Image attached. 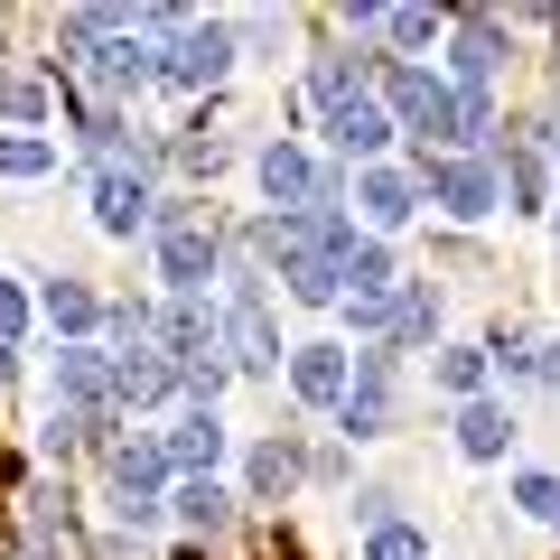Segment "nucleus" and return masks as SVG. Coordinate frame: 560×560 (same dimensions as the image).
Returning a JSON list of instances; mask_svg holds the SVG:
<instances>
[{"mask_svg": "<svg viewBox=\"0 0 560 560\" xmlns=\"http://www.w3.org/2000/svg\"><path fill=\"white\" fill-rule=\"evenodd\" d=\"M374 103L393 113V131H411V140H420V160L458 150V84H448L440 66L383 57V75H374Z\"/></svg>", "mask_w": 560, "mask_h": 560, "instance_id": "1", "label": "nucleus"}, {"mask_svg": "<svg viewBox=\"0 0 560 560\" xmlns=\"http://www.w3.org/2000/svg\"><path fill=\"white\" fill-rule=\"evenodd\" d=\"M253 187H261V215H318V206L346 197V178L308 150V140H290V131L253 150Z\"/></svg>", "mask_w": 560, "mask_h": 560, "instance_id": "2", "label": "nucleus"}, {"mask_svg": "<svg viewBox=\"0 0 560 560\" xmlns=\"http://www.w3.org/2000/svg\"><path fill=\"white\" fill-rule=\"evenodd\" d=\"M150 261H160V290H168V300H215L224 234H215V224H197L187 206H160V224H150Z\"/></svg>", "mask_w": 560, "mask_h": 560, "instance_id": "3", "label": "nucleus"}, {"mask_svg": "<svg viewBox=\"0 0 560 560\" xmlns=\"http://www.w3.org/2000/svg\"><path fill=\"white\" fill-rule=\"evenodd\" d=\"M66 75L84 84V103H131V94H150V84H160V47L121 20L113 38H94L75 66H66Z\"/></svg>", "mask_w": 560, "mask_h": 560, "instance_id": "4", "label": "nucleus"}, {"mask_svg": "<svg viewBox=\"0 0 560 560\" xmlns=\"http://www.w3.org/2000/svg\"><path fill=\"white\" fill-rule=\"evenodd\" d=\"M234 66H243L234 20H187L178 38H160V84H168V94H215Z\"/></svg>", "mask_w": 560, "mask_h": 560, "instance_id": "5", "label": "nucleus"}, {"mask_svg": "<svg viewBox=\"0 0 560 560\" xmlns=\"http://www.w3.org/2000/svg\"><path fill=\"white\" fill-rule=\"evenodd\" d=\"M448 57H440V75L458 84V94H495V75L514 66V38H504V20L495 10H448Z\"/></svg>", "mask_w": 560, "mask_h": 560, "instance_id": "6", "label": "nucleus"}, {"mask_svg": "<svg viewBox=\"0 0 560 560\" xmlns=\"http://www.w3.org/2000/svg\"><path fill=\"white\" fill-rule=\"evenodd\" d=\"M420 197L440 206L448 224H486L504 206V187H495V160H477V150H440V160H420Z\"/></svg>", "mask_w": 560, "mask_h": 560, "instance_id": "7", "label": "nucleus"}, {"mask_svg": "<svg viewBox=\"0 0 560 560\" xmlns=\"http://www.w3.org/2000/svg\"><path fill=\"white\" fill-rule=\"evenodd\" d=\"M393 383H401V355H393V346H355V383H346V401H337V440H346V448L393 430Z\"/></svg>", "mask_w": 560, "mask_h": 560, "instance_id": "8", "label": "nucleus"}, {"mask_svg": "<svg viewBox=\"0 0 560 560\" xmlns=\"http://www.w3.org/2000/svg\"><path fill=\"white\" fill-rule=\"evenodd\" d=\"M160 178H150V168H94V224L113 243H131V234H150V224H160Z\"/></svg>", "mask_w": 560, "mask_h": 560, "instance_id": "9", "label": "nucleus"}, {"mask_svg": "<svg viewBox=\"0 0 560 560\" xmlns=\"http://www.w3.org/2000/svg\"><path fill=\"white\" fill-rule=\"evenodd\" d=\"M355 206H364V234L383 243V234H401V224H411L430 197H420V168H393V160H374V168H355Z\"/></svg>", "mask_w": 560, "mask_h": 560, "instance_id": "10", "label": "nucleus"}, {"mask_svg": "<svg viewBox=\"0 0 560 560\" xmlns=\"http://www.w3.org/2000/svg\"><path fill=\"white\" fill-rule=\"evenodd\" d=\"M346 383H355V346H337V337L290 346V393H300L308 411H337V401H346Z\"/></svg>", "mask_w": 560, "mask_h": 560, "instance_id": "11", "label": "nucleus"}, {"mask_svg": "<svg viewBox=\"0 0 560 560\" xmlns=\"http://www.w3.org/2000/svg\"><path fill=\"white\" fill-rule=\"evenodd\" d=\"M224 448H234L224 411H178V420L160 430V458H168V477H215V467H224Z\"/></svg>", "mask_w": 560, "mask_h": 560, "instance_id": "12", "label": "nucleus"}, {"mask_svg": "<svg viewBox=\"0 0 560 560\" xmlns=\"http://www.w3.org/2000/svg\"><path fill=\"white\" fill-rule=\"evenodd\" d=\"M178 401V364L160 346H121L113 355V411H168Z\"/></svg>", "mask_w": 560, "mask_h": 560, "instance_id": "13", "label": "nucleus"}, {"mask_svg": "<svg viewBox=\"0 0 560 560\" xmlns=\"http://www.w3.org/2000/svg\"><path fill=\"white\" fill-rule=\"evenodd\" d=\"M318 131H327V150H337V160H355V168H374L383 150H393V113H383L374 94H355V103H337V113H318Z\"/></svg>", "mask_w": 560, "mask_h": 560, "instance_id": "14", "label": "nucleus"}, {"mask_svg": "<svg viewBox=\"0 0 560 560\" xmlns=\"http://www.w3.org/2000/svg\"><path fill=\"white\" fill-rule=\"evenodd\" d=\"M290 486H308V448L300 440H253L243 448V504H280Z\"/></svg>", "mask_w": 560, "mask_h": 560, "instance_id": "15", "label": "nucleus"}, {"mask_svg": "<svg viewBox=\"0 0 560 560\" xmlns=\"http://www.w3.org/2000/svg\"><path fill=\"white\" fill-rule=\"evenodd\" d=\"M374 75H383V57H308V75H300V103L308 113H337V103H355V94H374Z\"/></svg>", "mask_w": 560, "mask_h": 560, "instance_id": "16", "label": "nucleus"}, {"mask_svg": "<svg viewBox=\"0 0 560 560\" xmlns=\"http://www.w3.org/2000/svg\"><path fill=\"white\" fill-rule=\"evenodd\" d=\"M57 401L66 411H113V346H57Z\"/></svg>", "mask_w": 560, "mask_h": 560, "instance_id": "17", "label": "nucleus"}, {"mask_svg": "<svg viewBox=\"0 0 560 560\" xmlns=\"http://www.w3.org/2000/svg\"><path fill=\"white\" fill-rule=\"evenodd\" d=\"M234 486H224V477H178V486H168V523H187V533H197V541H215V533H234Z\"/></svg>", "mask_w": 560, "mask_h": 560, "instance_id": "18", "label": "nucleus"}, {"mask_svg": "<svg viewBox=\"0 0 560 560\" xmlns=\"http://www.w3.org/2000/svg\"><path fill=\"white\" fill-rule=\"evenodd\" d=\"M448 440H458V458H467V467H495L504 448H514V411H504L495 393H486V401H458Z\"/></svg>", "mask_w": 560, "mask_h": 560, "instance_id": "19", "label": "nucleus"}, {"mask_svg": "<svg viewBox=\"0 0 560 560\" xmlns=\"http://www.w3.org/2000/svg\"><path fill=\"white\" fill-rule=\"evenodd\" d=\"M271 271H280V290H290L300 308H346V271H337V253H318V243L280 253Z\"/></svg>", "mask_w": 560, "mask_h": 560, "instance_id": "20", "label": "nucleus"}, {"mask_svg": "<svg viewBox=\"0 0 560 560\" xmlns=\"http://www.w3.org/2000/svg\"><path fill=\"white\" fill-rule=\"evenodd\" d=\"M393 355H440V290L430 280H401L393 290Z\"/></svg>", "mask_w": 560, "mask_h": 560, "instance_id": "21", "label": "nucleus"}, {"mask_svg": "<svg viewBox=\"0 0 560 560\" xmlns=\"http://www.w3.org/2000/svg\"><path fill=\"white\" fill-rule=\"evenodd\" d=\"M495 187H504V215H541V206H551V160H541V140H504Z\"/></svg>", "mask_w": 560, "mask_h": 560, "instance_id": "22", "label": "nucleus"}, {"mask_svg": "<svg viewBox=\"0 0 560 560\" xmlns=\"http://www.w3.org/2000/svg\"><path fill=\"white\" fill-rule=\"evenodd\" d=\"M131 140H140V121L121 113V103H84L75 113V150L94 168H131Z\"/></svg>", "mask_w": 560, "mask_h": 560, "instance_id": "23", "label": "nucleus"}, {"mask_svg": "<svg viewBox=\"0 0 560 560\" xmlns=\"http://www.w3.org/2000/svg\"><path fill=\"white\" fill-rule=\"evenodd\" d=\"M38 318L57 327L66 346H94L103 337V300L84 290V280H47V290H38Z\"/></svg>", "mask_w": 560, "mask_h": 560, "instance_id": "24", "label": "nucleus"}, {"mask_svg": "<svg viewBox=\"0 0 560 560\" xmlns=\"http://www.w3.org/2000/svg\"><path fill=\"white\" fill-rule=\"evenodd\" d=\"M20 504H28V541H66L75 533V486L66 477H28Z\"/></svg>", "mask_w": 560, "mask_h": 560, "instance_id": "25", "label": "nucleus"}, {"mask_svg": "<svg viewBox=\"0 0 560 560\" xmlns=\"http://www.w3.org/2000/svg\"><path fill=\"white\" fill-rule=\"evenodd\" d=\"M430 383H440L448 401H486L495 364H486V346H440V355H430Z\"/></svg>", "mask_w": 560, "mask_h": 560, "instance_id": "26", "label": "nucleus"}, {"mask_svg": "<svg viewBox=\"0 0 560 560\" xmlns=\"http://www.w3.org/2000/svg\"><path fill=\"white\" fill-rule=\"evenodd\" d=\"M337 271H346V300H383V290H401V271H393V243H374V234H364L355 253L337 261Z\"/></svg>", "mask_w": 560, "mask_h": 560, "instance_id": "27", "label": "nucleus"}, {"mask_svg": "<svg viewBox=\"0 0 560 560\" xmlns=\"http://www.w3.org/2000/svg\"><path fill=\"white\" fill-rule=\"evenodd\" d=\"M121 20H131V10H103V0H84V10H66V20H57V66H75L84 47H94V38H113Z\"/></svg>", "mask_w": 560, "mask_h": 560, "instance_id": "28", "label": "nucleus"}, {"mask_svg": "<svg viewBox=\"0 0 560 560\" xmlns=\"http://www.w3.org/2000/svg\"><path fill=\"white\" fill-rule=\"evenodd\" d=\"M0 178H57V140L47 131H0Z\"/></svg>", "mask_w": 560, "mask_h": 560, "instance_id": "29", "label": "nucleus"}, {"mask_svg": "<svg viewBox=\"0 0 560 560\" xmlns=\"http://www.w3.org/2000/svg\"><path fill=\"white\" fill-rule=\"evenodd\" d=\"M47 113H57V94H47L38 75H0V121H10V131H38Z\"/></svg>", "mask_w": 560, "mask_h": 560, "instance_id": "30", "label": "nucleus"}, {"mask_svg": "<svg viewBox=\"0 0 560 560\" xmlns=\"http://www.w3.org/2000/svg\"><path fill=\"white\" fill-rule=\"evenodd\" d=\"M168 160H178V168H197V178H215V168H224V140H215V121H178V131H168Z\"/></svg>", "mask_w": 560, "mask_h": 560, "instance_id": "31", "label": "nucleus"}, {"mask_svg": "<svg viewBox=\"0 0 560 560\" xmlns=\"http://www.w3.org/2000/svg\"><path fill=\"white\" fill-rule=\"evenodd\" d=\"M364 560H430V533L401 523V514H383V523H364Z\"/></svg>", "mask_w": 560, "mask_h": 560, "instance_id": "32", "label": "nucleus"}, {"mask_svg": "<svg viewBox=\"0 0 560 560\" xmlns=\"http://www.w3.org/2000/svg\"><path fill=\"white\" fill-rule=\"evenodd\" d=\"M514 504L541 523V533H560V477H551V467H523V477H514Z\"/></svg>", "mask_w": 560, "mask_h": 560, "instance_id": "33", "label": "nucleus"}, {"mask_svg": "<svg viewBox=\"0 0 560 560\" xmlns=\"http://www.w3.org/2000/svg\"><path fill=\"white\" fill-rule=\"evenodd\" d=\"M486 364H495L504 383H533V327H495V337H486Z\"/></svg>", "mask_w": 560, "mask_h": 560, "instance_id": "34", "label": "nucleus"}, {"mask_svg": "<svg viewBox=\"0 0 560 560\" xmlns=\"http://www.w3.org/2000/svg\"><path fill=\"white\" fill-rule=\"evenodd\" d=\"M28 318H38V300H28L20 280H0V337L20 346V337H28Z\"/></svg>", "mask_w": 560, "mask_h": 560, "instance_id": "35", "label": "nucleus"}, {"mask_svg": "<svg viewBox=\"0 0 560 560\" xmlns=\"http://www.w3.org/2000/svg\"><path fill=\"white\" fill-rule=\"evenodd\" d=\"M533 393H560V327L533 337Z\"/></svg>", "mask_w": 560, "mask_h": 560, "instance_id": "36", "label": "nucleus"}, {"mask_svg": "<svg viewBox=\"0 0 560 560\" xmlns=\"http://www.w3.org/2000/svg\"><path fill=\"white\" fill-rule=\"evenodd\" d=\"M533 140H541V150H551V140H560V94H551V113L533 121Z\"/></svg>", "mask_w": 560, "mask_h": 560, "instance_id": "37", "label": "nucleus"}, {"mask_svg": "<svg viewBox=\"0 0 560 560\" xmlns=\"http://www.w3.org/2000/svg\"><path fill=\"white\" fill-rule=\"evenodd\" d=\"M10 374H20V346H10V337H0V383H10Z\"/></svg>", "mask_w": 560, "mask_h": 560, "instance_id": "38", "label": "nucleus"}, {"mask_svg": "<svg viewBox=\"0 0 560 560\" xmlns=\"http://www.w3.org/2000/svg\"><path fill=\"white\" fill-rule=\"evenodd\" d=\"M20 560H57V541H20Z\"/></svg>", "mask_w": 560, "mask_h": 560, "instance_id": "39", "label": "nucleus"}, {"mask_svg": "<svg viewBox=\"0 0 560 560\" xmlns=\"http://www.w3.org/2000/svg\"><path fill=\"white\" fill-rule=\"evenodd\" d=\"M551 47H560V10H551Z\"/></svg>", "mask_w": 560, "mask_h": 560, "instance_id": "40", "label": "nucleus"}, {"mask_svg": "<svg viewBox=\"0 0 560 560\" xmlns=\"http://www.w3.org/2000/svg\"><path fill=\"white\" fill-rule=\"evenodd\" d=\"M551 224H560V206H551Z\"/></svg>", "mask_w": 560, "mask_h": 560, "instance_id": "41", "label": "nucleus"}]
</instances>
